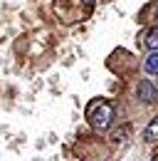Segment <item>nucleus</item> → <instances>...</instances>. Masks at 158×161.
Masks as SVG:
<instances>
[{
    "instance_id": "obj_1",
    "label": "nucleus",
    "mask_w": 158,
    "mask_h": 161,
    "mask_svg": "<svg viewBox=\"0 0 158 161\" xmlns=\"http://www.w3.org/2000/svg\"><path fill=\"white\" fill-rule=\"evenodd\" d=\"M89 119H92V126L94 129H106L109 124H111V119H114V107L109 104V102H99V104H94L92 109H89Z\"/></svg>"
},
{
    "instance_id": "obj_2",
    "label": "nucleus",
    "mask_w": 158,
    "mask_h": 161,
    "mask_svg": "<svg viewBox=\"0 0 158 161\" xmlns=\"http://www.w3.org/2000/svg\"><path fill=\"white\" fill-rule=\"evenodd\" d=\"M138 99L146 104H153L158 99V89L151 84V80H141L138 82Z\"/></svg>"
},
{
    "instance_id": "obj_3",
    "label": "nucleus",
    "mask_w": 158,
    "mask_h": 161,
    "mask_svg": "<svg viewBox=\"0 0 158 161\" xmlns=\"http://www.w3.org/2000/svg\"><path fill=\"white\" fill-rule=\"evenodd\" d=\"M143 139L148 141V144H156V141H158V117H153V119H151V124L146 126Z\"/></svg>"
},
{
    "instance_id": "obj_4",
    "label": "nucleus",
    "mask_w": 158,
    "mask_h": 161,
    "mask_svg": "<svg viewBox=\"0 0 158 161\" xmlns=\"http://www.w3.org/2000/svg\"><path fill=\"white\" fill-rule=\"evenodd\" d=\"M143 42H146V47H148L151 52H158V27H156V25L146 32V40H143Z\"/></svg>"
},
{
    "instance_id": "obj_5",
    "label": "nucleus",
    "mask_w": 158,
    "mask_h": 161,
    "mask_svg": "<svg viewBox=\"0 0 158 161\" xmlns=\"http://www.w3.org/2000/svg\"><path fill=\"white\" fill-rule=\"evenodd\" d=\"M143 69L148 72V75H158V52H151L146 62H143Z\"/></svg>"
},
{
    "instance_id": "obj_6",
    "label": "nucleus",
    "mask_w": 158,
    "mask_h": 161,
    "mask_svg": "<svg viewBox=\"0 0 158 161\" xmlns=\"http://www.w3.org/2000/svg\"><path fill=\"white\" fill-rule=\"evenodd\" d=\"M126 134H129V129L124 126V129H118V131H114V134H111V141H114V144H121V141H124V136H126Z\"/></svg>"
},
{
    "instance_id": "obj_7",
    "label": "nucleus",
    "mask_w": 158,
    "mask_h": 161,
    "mask_svg": "<svg viewBox=\"0 0 158 161\" xmlns=\"http://www.w3.org/2000/svg\"><path fill=\"white\" fill-rule=\"evenodd\" d=\"M153 25L158 27V8H156V13H153Z\"/></svg>"
},
{
    "instance_id": "obj_8",
    "label": "nucleus",
    "mask_w": 158,
    "mask_h": 161,
    "mask_svg": "<svg viewBox=\"0 0 158 161\" xmlns=\"http://www.w3.org/2000/svg\"><path fill=\"white\" fill-rule=\"evenodd\" d=\"M151 161H158V154H153V159H151Z\"/></svg>"
}]
</instances>
